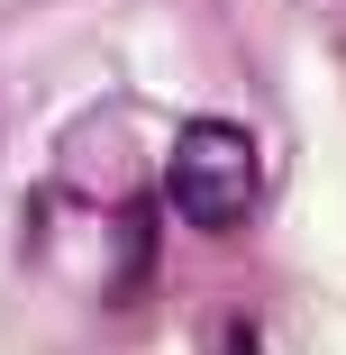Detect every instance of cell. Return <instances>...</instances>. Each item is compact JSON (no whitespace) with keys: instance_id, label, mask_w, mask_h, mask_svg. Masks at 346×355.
Masks as SVG:
<instances>
[{"instance_id":"1","label":"cell","mask_w":346,"mask_h":355,"mask_svg":"<svg viewBox=\"0 0 346 355\" xmlns=\"http://www.w3.org/2000/svg\"><path fill=\"white\" fill-rule=\"evenodd\" d=\"M264 191V164H255V137L210 119V128H191L182 146H173V209L191 228H237L246 209Z\"/></svg>"}]
</instances>
